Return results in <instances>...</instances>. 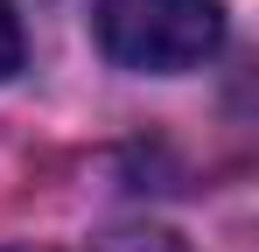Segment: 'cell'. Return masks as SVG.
Returning a JSON list of instances; mask_svg holds the SVG:
<instances>
[{
	"mask_svg": "<svg viewBox=\"0 0 259 252\" xmlns=\"http://www.w3.org/2000/svg\"><path fill=\"white\" fill-rule=\"evenodd\" d=\"M98 42L119 70L175 77L217 56L224 7L217 0H98Z\"/></svg>",
	"mask_w": 259,
	"mask_h": 252,
	"instance_id": "cell-1",
	"label": "cell"
},
{
	"mask_svg": "<svg viewBox=\"0 0 259 252\" xmlns=\"http://www.w3.org/2000/svg\"><path fill=\"white\" fill-rule=\"evenodd\" d=\"M91 252H189L175 231H161V224H133V231H105Z\"/></svg>",
	"mask_w": 259,
	"mask_h": 252,
	"instance_id": "cell-2",
	"label": "cell"
},
{
	"mask_svg": "<svg viewBox=\"0 0 259 252\" xmlns=\"http://www.w3.org/2000/svg\"><path fill=\"white\" fill-rule=\"evenodd\" d=\"M21 56H28V42H21V14H14V0H0V77H14Z\"/></svg>",
	"mask_w": 259,
	"mask_h": 252,
	"instance_id": "cell-3",
	"label": "cell"
},
{
	"mask_svg": "<svg viewBox=\"0 0 259 252\" xmlns=\"http://www.w3.org/2000/svg\"><path fill=\"white\" fill-rule=\"evenodd\" d=\"M0 252H7V245H0Z\"/></svg>",
	"mask_w": 259,
	"mask_h": 252,
	"instance_id": "cell-4",
	"label": "cell"
}]
</instances>
